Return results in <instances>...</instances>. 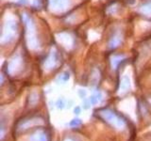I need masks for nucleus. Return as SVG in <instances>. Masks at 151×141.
<instances>
[{
  "label": "nucleus",
  "mask_w": 151,
  "mask_h": 141,
  "mask_svg": "<svg viewBox=\"0 0 151 141\" xmlns=\"http://www.w3.org/2000/svg\"><path fill=\"white\" fill-rule=\"evenodd\" d=\"M140 11L143 14L151 15V0H149V1H147L146 3H144V4L141 6Z\"/></svg>",
  "instance_id": "obj_5"
},
{
  "label": "nucleus",
  "mask_w": 151,
  "mask_h": 141,
  "mask_svg": "<svg viewBox=\"0 0 151 141\" xmlns=\"http://www.w3.org/2000/svg\"><path fill=\"white\" fill-rule=\"evenodd\" d=\"M70 5V0H50V7L54 11H63Z\"/></svg>",
  "instance_id": "obj_3"
},
{
  "label": "nucleus",
  "mask_w": 151,
  "mask_h": 141,
  "mask_svg": "<svg viewBox=\"0 0 151 141\" xmlns=\"http://www.w3.org/2000/svg\"><path fill=\"white\" fill-rule=\"evenodd\" d=\"M57 105H58V107L63 108V101H61V100H59L58 103H57Z\"/></svg>",
  "instance_id": "obj_8"
},
{
  "label": "nucleus",
  "mask_w": 151,
  "mask_h": 141,
  "mask_svg": "<svg viewBox=\"0 0 151 141\" xmlns=\"http://www.w3.org/2000/svg\"><path fill=\"white\" fill-rule=\"evenodd\" d=\"M79 112H80V109H79L78 107H76V108L75 109V113L76 114H79Z\"/></svg>",
  "instance_id": "obj_9"
},
{
  "label": "nucleus",
  "mask_w": 151,
  "mask_h": 141,
  "mask_svg": "<svg viewBox=\"0 0 151 141\" xmlns=\"http://www.w3.org/2000/svg\"><path fill=\"white\" fill-rule=\"evenodd\" d=\"M81 122H80V121L79 119H74V121H72L71 122V125H74V124H76V125H78V124H80Z\"/></svg>",
  "instance_id": "obj_6"
},
{
  "label": "nucleus",
  "mask_w": 151,
  "mask_h": 141,
  "mask_svg": "<svg viewBox=\"0 0 151 141\" xmlns=\"http://www.w3.org/2000/svg\"><path fill=\"white\" fill-rule=\"evenodd\" d=\"M120 42H121V36L119 34H114L112 39L110 40V42H109V46L110 48H116L117 46H119Z\"/></svg>",
  "instance_id": "obj_4"
},
{
  "label": "nucleus",
  "mask_w": 151,
  "mask_h": 141,
  "mask_svg": "<svg viewBox=\"0 0 151 141\" xmlns=\"http://www.w3.org/2000/svg\"><path fill=\"white\" fill-rule=\"evenodd\" d=\"M24 22L27 27V40L29 46L31 49H36L38 47V42L36 39V31H35V26L33 24L32 20L27 16L25 15L24 16Z\"/></svg>",
  "instance_id": "obj_1"
},
{
  "label": "nucleus",
  "mask_w": 151,
  "mask_h": 141,
  "mask_svg": "<svg viewBox=\"0 0 151 141\" xmlns=\"http://www.w3.org/2000/svg\"><path fill=\"white\" fill-rule=\"evenodd\" d=\"M15 34H16V24L14 23V21L11 20L7 21L2 26L1 42L2 43L10 42L13 40V37Z\"/></svg>",
  "instance_id": "obj_2"
},
{
  "label": "nucleus",
  "mask_w": 151,
  "mask_h": 141,
  "mask_svg": "<svg viewBox=\"0 0 151 141\" xmlns=\"http://www.w3.org/2000/svg\"><path fill=\"white\" fill-rule=\"evenodd\" d=\"M97 100H98V98H95L94 96H92L91 99H90V102H91V103H95L97 102Z\"/></svg>",
  "instance_id": "obj_7"
}]
</instances>
